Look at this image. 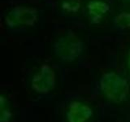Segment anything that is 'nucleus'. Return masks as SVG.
<instances>
[{
	"mask_svg": "<svg viewBox=\"0 0 130 122\" xmlns=\"http://www.w3.org/2000/svg\"><path fill=\"white\" fill-rule=\"evenodd\" d=\"M99 84L102 93L112 103L124 102L129 95L130 88L128 81L115 72L103 73Z\"/></svg>",
	"mask_w": 130,
	"mask_h": 122,
	"instance_id": "f257e3e1",
	"label": "nucleus"
},
{
	"mask_svg": "<svg viewBox=\"0 0 130 122\" xmlns=\"http://www.w3.org/2000/svg\"><path fill=\"white\" fill-rule=\"evenodd\" d=\"M52 49L57 58L64 62H72L82 54L84 44L76 34L68 32L55 41Z\"/></svg>",
	"mask_w": 130,
	"mask_h": 122,
	"instance_id": "f03ea898",
	"label": "nucleus"
},
{
	"mask_svg": "<svg viewBox=\"0 0 130 122\" xmlns=\"http://www.w3.org/2000/svg\"><path fill=\"white\" fill-rule=\"evenodd\" d=\"M38 11L28 6H16L5 16V24L9 28L34 26L38 20Z\"/></svg>",
	"mask_w": 130,
	"mask_h": 122,
	"instance_id": "7ed1b4c3",
	"label": "nucleus"
},
{
	"mask_svg": "<svg viewBox=\"0 0 130 122\" xmlns=\"http://www.w3.org/2000/svg\"><path fill=\"white\" fill-rule=\"evenodd\" d=\"M55 85V73L53 68L47 64L41 66L39 71L34 76L31 81V87L38 94L46 95Z\"/></svg>",
	"mask_w": 130,
	"mask_h": 122,
	"instance_id": "20e7f679",
	"label": "nucleus"
},
{
	"mask_svg": "<svg viewBox=\"0 0 130 122\" xmlns=\"http://www.w3.org/2000/svg\"><path fill=\"white\" fill-rule=\"evenodd\" d=\"M93 115V109L89 105L79 101H72L67 111V120L68 122H87Z\"/></svg>",
	"mask_w": 130,
	"mask_h": 122,
	"instance_id": "39448f33",
	"label": "nucleus"
},
{
	"mask_svg": "<svg viewBox=\"0 0 130 122\" xmlns=\"http://www.w3.org/2000/svg\"><path fill=\"white\" fill-rule=\"evenodd\" d=\"M110 10V6L104 1L93 0L87 5V11L91 16L92 23H99L103 16Z\"/></svg>",
	"mask_w": 130,
	"mask_h": 122,
	"instance_id": "423d86ee",
	"label": "nucleus"
},
{
	"mask_svg": "<svg viewBox=\"0 0 130 122\" xmlns=\"http://www.w3.org/2000/svg\"><path fill=\"white\" fill-rule=\"evenodd\" d=\"M114 24L118 29L124 30L130 28V12L124 11L115 16Z\"/></svg>",
	"mask_w": 130,
	"mask_h": 122,
	"instance_id": "0eeeda50",
	"label": "nucleus"
},
{
	"mask_svg": "<svg viewBox=\"0 0 130 122\" xmlns=\"http://www.w3.org/2000/svg\"><path fill=\"white\" fill-rule=\"evenodd\" d=\"M12 117L7 100L3 95L0 97V122H9Z\"/></svg>",
	"mask_w": 130,
	"mask_h": 122,
	"instance_id": "6e6552de",
	"label": "nucleus"
},
{
	"mask_svg": "<svg viewBox=\"0 0 130 122\" xmlns=\"http://www.w3.org/2000/svg\"><path fill=\"white\" fill-rule=\"evenodd\" d=\"M81 6L80 0H63L62 3L63 10L68 13H76Z\"/></svg>",
	"mask_w": 130,
	"mask_h": 122,
	"instance_id": "1a4fd4ad",
	"label": "nucleus"
},
{
	"mask_svg": "<svg viewBox=\"0 0 130 122\" xmlns=\"http://www.w3.org/2000/svg\"><path fill=\"white\" fill-rule=\"evenodd\" d=\"M128 67L130 70V51L128 52Z\"/></svg>",
	"mask_w": 130,
	"mask_h": 122,
	"instance_id": "9d476101",
	"label": "nucleus"
}]
</instances>
